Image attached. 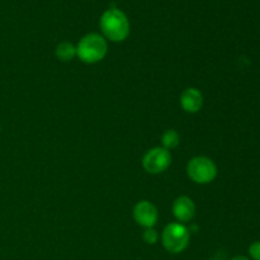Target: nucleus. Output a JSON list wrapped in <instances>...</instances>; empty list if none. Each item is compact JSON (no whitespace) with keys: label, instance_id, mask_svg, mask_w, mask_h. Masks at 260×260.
Segmentation results:
<instances>
[{"label":"nucleus","instance_id":"7","mask_svg":"<svg viewBox=\"0 0 260 260\" xmlns=\"http://www.w3.org/2000/svg\"><path fill=\"white\" fill-rule=\"evenodd\" d=\"M173 213L180 222H188L194 217L196 206L188 197H179L173 203Z\"/></svg>","mask_w":260,"mask_h":260},{"label":"nucleus","instance_id":"12","mask_svg":"<svg viewBox=\"0 0 260 260\" xmlns=\"http://www.w3.org/2000/svg\"><path fill=\"white\" fill-rule=\"evenodd\" d=\"M249 254L254 260H260V241H255L249 248Z\"/></svg>","mask_w":260,"mask_h":260},{"label":"nucleus","instance_id":"13","mask_svg":"<svg viewBox=\"0 0 260 260\" xmlns=\"http://www.w3.org/2000/svg\"><path fill=\"white\" fill-rule=\"evenodd\" d=\"M233 260H250V259H248L246 258V256H235V258H234Z\"/></svg>","mask_w":260,"mask_h":260},{"label":"nucleus","instance_id":"8","mask_svg":"<svg viewBox=\"0 0 260 260\" xmlns=\"http://www.w3.org/2000/svg\"><path fill=\"white\" fill-rule=\"evenodd\" d=\"M180 104L187 113H197L202 108V93L196 88L185 89L180 95Z\"/></svg>","mask_w":260,"mask_h":260},{"label":"nucleus","instance_id":"3","mask_svg":"<svg viewBox=\"0 0 260 260\" xmlns=\"http://www.w3.org/2000/svg\"><path fill=\"white\" fill-rule=\"evenodd\" d=\"M189 230L182 223H169L161 235L162 245L170 253L178 254L184 250L189 244Z\"/></svg>","mask_w":260,"mask_h":260},{"label":"nucleus","instance_id":"5","mask_svg":"<svg viewBox=\"0 0 260 260\" xmlns=\"http://www.w3.org/2000/svg\"><path fill=\"white\" fill-rule=\"evenodd\" d=\"M172 164V155L164 147H154L145 154L142 159L144 169L150 174H159L165 172Z\"/></svg>","mask_w":260,"mask_h":260},{"label":"nucleus","instance_id":"11","mask_svg":"<svg viewBox=\"0 0 260 260\" xmlns=\"http://www.w3.org/2000/svg\"><path fill=\"white\" fill-rule=\"evenodd\" d=\"M142 238H144V241L146 244L154 245V244L157 241V239H159V235H157L156 230H154L152 228H149L144 231V235H142Z\"/></svg>","mask_w":260,"mask_h":260},{"label":"nucleus","instance_id":"6","mask_svg":"<svg viewBox=\"0 0 260 260\" xmlns=\"http://www.w3.org/2000/svg\"><path fill=\"white\" fill-rule=\"evenodd\" d=\"M134 218L140 226L145 229L154 228L157 222L159 213L156 207L149 201H141L134 208Z\"/></svg>","mask_w":260,"mask_h":260},{"label":"nucleus","instance_id":"9","mask_svg":"<svg viewBox=\"0 0 260 260\" xmlns=\"http://www.w3.org/2000/svg\"><path fill=\"white\" fill-rule=\"evenodd\" d=\"M55 55L57 60L68 62V61L74 60V57L76 56V47H74L70 42H61L56 47Z\"/></svg>","mask_w":260,"mask_h":260},{"label":"nucleus","instance_id":"10","mask_svg":"<svg viewBox=\"0 0 260 260\" xmlns=\"http://www.w3.org/2000/svg\"><path fill=\"white\" fill-rule=\"evenodd\" d=\"M161 144L162 147L167 150H172L178 147V145L180 144V136L177 131L174 129H168L162 134L161 136Z\"/></svg>","mask_w":260,"mask_h":260},{"label":"nucleus","instance_id":"4","mask_svg":"<svg viewBox=\"0 0 260 260\" xmlns=\"http://www.w3.org/2000/svg\"><path fill=\"white\" fill-rule=\"evenodd\" d=\"M187 174L198 184L211 183L217 175V167L211 159L206 156H197L189 160L187 165Z\"/></svg>","mask_w":260,"mask_h":260},{"label":"nucleus","instance_id":"2","mask_svg":"<svg viewBox=\"0 0 260 260\" xmlns=\"http://www.w3.org/2000/svg\"><path fill=\"white\" fill-rule=\"evenodd\" d=\"M108 51V45L103 36L89 33L84 36L76 46V56L85 63H96L103 60Z\"/></svg>","mask_w":260,"mask_h":260},{"label":"nucleus","instance_id":"1","mask_svg":"<svg viewBox=\"0 0 260 260\" xmlns=\"http://www.w3.org/2000/svg\"><path fill=\"white\" fill-rule=\"evenodd\" d=\"M101 29L112 42H122L129 35V22L122 10L109 8L101 18Z\"/></svg>","mask_w":260,"mask_h":260}]
</instances>
